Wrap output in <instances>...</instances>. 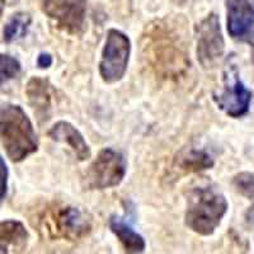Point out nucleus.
I'll return each mask as SVG.
<instances>
[{
	"mask_svg": "<svg viewBox=\"0 0 254 254\" xmlns=\"http://www.w3.org/2000/svg\"><path fill=\"white\" fill-rule=\"evenodd\" d=\"M4 8H5V0H0V18L3 15Z\"/></svg>",
	"mask_w": 254,
	"mask_h": 254,
	"instance_id": "obj_21",
	"label": "nucleus"
},
{
	"mask_svg": "<svg viewBox=\"0 0 254 254\" xmlns=\"http://www.w3.org/2000/svg\"><path fill=\"white\" fill-rule=\"evenodd\" d=\"M111 230L119 238L124 246L126 254H142L145 251V242L140 234H137L127 222L121 217L113 216L110 220Z\"/></svg>",
	"mask_w": 254,
	"mask_h": 254,
	"instance_id": "obj_12",
	"label": "nucleus"
},
{
	"mask_svg": "<svg viewBox=\"0 0 254 254\" xmlns=\"http://www.w3.org/2000/svg\"><path fill=\"white\" fill-rule=\"evenodd\" d=\"M32 18L27 13H15L8 20L3 31V40L6 44L20 40L27 35L29 26H31Z\"/></svg>",
	"mask_w": 254,
	"mask_h": 254,
	"instance_id": "obj_16",
	"label": "nucleus"
},
{
	"mask_svg": "<svg viewBox=\"0 0 254 254\" xmlns=\"http://www.w3.org/2000/svg\"><path fill=\"white\" fill-rule=\"evenodd\" d=\"M233 187L238 193L251 199L254 208V174L249 172H243L237 174L233 179Z\"/></svg>",
	"mask_w": 254,
	"mask_h": 254,
	"instance_id": "obj_17",
	"label": "nucleus"
},
{
	"mask_svg": "<svg viewBox=\"0 0 254 254\" xmlns=\"http://www.w3.org/2000/svg\"><path fill=\"white\" fill-rule=\"evenodd\" d=\"M225 4L229 35L251 45L254 63V0H225Z\"/></svg>",
	"mask_w": 254,
	"mask_h": 254,
	"instance_id": "obj_10",
	"label": "nucleus"
},
{
	"mask_svg": "<svg viewBox=\"0 0 254 254\" xmlns=\"http://www.w3.org/2000/svg\"><path fill=\"white\" fill-rule=\"evenodd\" d=\"M8 168H6L4 159L0 156V205L3 203L6 196V188H8Z\"/></svg>",
	"mask_w": 254,
	"mask_h": 254,
	"instance_id": "obj_19",
	"label": "nucleus"
},
{
	"mask_svg": "<svg viewBox=\"0 0 254 254\" xmlns=\"http://www.w3.org/2000/svg\"><path fill=\"white\" fill-rule=\"evenodd\" d=\"M20 64L13 56L0 54V87L19 74Z\"/></svg>",
	"mask_w": 254,
	"mask_h": 254,
	"instance_id": "obj_18",
	"label": "nucleus"
},
{
	"mask_svg": "<svg viewBox=\"0 0 254 254\" xmlns=\"http://www.w3.org/2000/svg\"><path fill=\"white\" fill-rule=\"evenodd\" d=\"M47 135L58 142H64L74 151L79 160H87L90 158V149L83 135L71 124L60 121L51 127Z\"/></svg>",
	"mask_w": 254,
	"mask_h": 254,
	"instance_id": "obj_11",
	"label": "nucleus"
},
{
	"mask_svg": "<svg viewBox=\"0 0 254 254\" xmlns=\"http://www.w3.org/2000/svg\"><path fill=\"white\" fill-rule=\"evenodd\" d=\"M126 174V160L113 149H103L89 165L83 178L85 190H106L122 182Z\"/></svg>",
	"mask_w": 254,
	"mask_h": 254,
	"instance_id": "obj_5",
	"label": "nucleus"
},
{
	"mask_svg": "<svg viewBox=\"0 0 254 254\" xmlns=\"http://www.w3.org/2000/svg\"><path fill=\"white\" fill-rule=\"evenodd\" d=\"M177 167L181 171L188 173H196V172L210 169L214 165V160L208 153L198 149H190L179 154L176 159Z\"/></svg>",
	"mask_w": 254,
	"mask_h": 254,
	"instance_id": "obj_15",
	"label": "nucleus"
},
{
	"mask_svg": "<svg viewBox=\"0 0 254 254\" xmlns=\"http://www.w3.org/2000/svg\"><path fill=\"white\" fill-rule=\"evenodd\" d=\"M38 66L40 67H49L50 65L52 64V58L49 55V54H41L40 56H38Z\"/></svg>",
	"mask_w": 254,
	"mask_h": 254,
	"instance_id": "obj_20",
	"label": "nucleus"
},
{
	"mask_svg": "<svg viewBox=\"0 0 254 254\" xmlns=\"http://www.w3.org/2000/svg\"><path fill=\"white\" fill-rule=\"evenodd\" d=\"M197 58L203 67H212L222 58L225 41L220 26V18L210 13L196 26Z\"/></svg>",
	"mask_w": 254,
	"mask_h": 254,
	"instance_id": "obj_8",
	"label": "nucleus"
},
{
	"mask_svg": "<svg viewBox=\"0 0 254 254\" xmlns=\"http://www.w3.org/2000/svg\"><path fill=\"white\" fill-rule=\"evenodd\" d=\"M224 83V90L220 94H214L220 110L234 119L247 115L251 107L252 92L242 83L234 66L226 69Z\"/></svg>",
	"mask_w": 254,
	"mask_h": 254,
	"instance_id": "obj_9",
	"label": "nucleus"
},
{
	"mask_svg": "<svg viewBox=\"0 0 254 254\" xmlns=\"http://www.w3.org/2000/svg\"><path fill=\"white\" fill-rule=\"evenodd\" d=\"M131 42L125 33L117 29H110L102 52L99 71L107 83H115L124 78L130 59Z\"/></svg>",
	"mask_w": 254,
	"mask_h": 254,
	"instance_id": "obj_6",
	"label": "nucleus"
},
{
	"mask_svg": "<svg viewBox=\"0 0 254 254\" xmlns=\"http://www.w3.org/2000/svg\"><path fill=\"white\" fill-rule=\"evenodd\" d=\"M38 221L42 230L52 239L79 240L89 234L92 229L88 215L74 206H51Z\"/></svg>",
	"mask_w": 254,
	"mask_h": 254,
	"instance_id": "obj_4",
	"label": "nucleus"
},
{
	"mask_svg": "<svg viewBox=\"0 0 254 254\" xmlns=\"http://www.w3.org/2000/svg\"><path fill=\"white\" fill-rule=\"evenodd\" d=\"M27 239L28 233L22 222L14 220L0 221V254H8V246L22 249Z\"/></svg>",
	"mask_w": 254,
	"mask_h": 254,
	"instance_id": "obj_13",
	"label": "nucleus"
},
{
	"mask_svg": "<svg viewBox=\"0 0 254 254\" xmlns=\"http://www.w3.org/2000/svg\"><path fill=\"white\" fill-rule=\"evenodd\" d=\"M0 140L12 162H20L38 149L33 125L22 107L0 106Z\"/></svg>",
	"mask_w": 254,
	"mask_h": 254,
	"instance_id": "obj_2",
	"label": "nucleus"
},
{
	"mask_svg": "<svg viewBox=\"0 0 254 254\" xmlns=\"http://www.w3.org/2000/svg\"><path fill=\"white\" fill-rule=\"evenodd\" d=\"M26 94L38 113H45L51 106V85L46 79L32 78L27 84Z\"/></svg>",
	"mask_w": 254,
	"mask_h": 254,
	"instance_id": "obj_14",
	"label": "nucleus"
},
{
	"mask_svg": "<svg viewBox=\"0 0 254 254\" xmlns=\"http://www.w3.org/2000/svg\"><path fill=\"white\" fill-rule=\"evenodd\" d=\"M87 4L88 0H41V9L59 29L79 35L85 26Z\"/></svg>",
	"mask_w": 254,
	"mask_h": 254,
	"instance_id": "obj_7",
	"label": "nucleus"
},
{
	"mask_svg": "<svg viewBox=\"0 0 254 254\" xmlns=\"http://www.w3.org/2000/svg\"><path fill=\"white\" fill-rule=\"evenodd\" d=\"M142 54L156 75L177 79L190 67V52L179 22L159 19L150 23L142 35Z\"/></svg>",
	"mask_w": 254,
	"mask_h": 254,
	"instance_id": "obj_1",
	"label": "nucleus"
},
{
	"mask_svg": "<svg viewBox=\"0 0 254 254\" xmlns=\"http://www.w3.org/2000/svg\"><path fill=\"white\" fill-rule=\"evenodd\" d=\"M228 210L224 194L212 185L198 186L188 193L186 225L199 235H211Z\"/></svg>",
	"mask_w": 254,
	"mask_h": 254,
	"instance_id": "obj_3",
	"label": "nucleus"
}]
</instances>
